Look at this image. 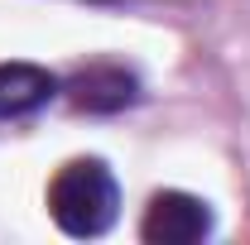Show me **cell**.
Instances as JSON below:
<instances>
[{
	"mask_svg": "<svg viewBox=\"0 0 250 245\" xmlns=\"http://www.w3.org/2000/svg\"><path fill=\"white\" fill-rule=\"evenodd\" d=\"M48 216L62 236L96 241L121 216V183L101 159H67L48 183Z\"/></svg>",
	"mask_w": 250,
	"mask_h": 245,
	"instance_id": "6da1fadb",
	"label": "cell"
},
{
	"mask_svg": "<svg viewBox=\"0 0 250 245\" xmlns=\"http://www.w3.org/2000/svg\"><path fill=\"white\" fill-rule=\"evenodd\" d=\"M212 207L192 192H159L154 202L145 207V221H140V236L149 245H192L212 236Z\"/></svg>",
	"mask_w": 250,
	"mask_h": 245,
	"instance_id": "7a4b0ae2",
	"label": "cell"
},
{
	"mask_svg": "<svg viewBox=\"0 0 250 245\" xmlns=\"http://www.w3.org/2000/svg\"><path fill=\"white\" fill-rule=\"evenodd\" d=\"M67 96L87 116H116V111H125V106L140 101V77L125 62H87L67 82Z\"/></svg>",
	"mask_w": 250,
	"mask_h": 245,
	"instance_id": "3957f363",
	"label": "cell"
},
{
	"mask_svg": "<svg viewBox=\"0 0 250 245\" xmlns=\"http://www.w3.org/2000/svg\"><path fill=\"white\" fill-rule=\"evenodd\" d=\"M62 82L39 67V62H0V121H24L34 111H43Z\"/></svg>",
	"mask_w": 250,
	"mask_h": 245,
	"instance_id": "277c9868",
	"label": "cell"
}]
</instances>
